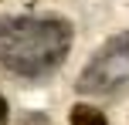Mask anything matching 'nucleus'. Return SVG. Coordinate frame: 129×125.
Listing matches in <instances>:
<instances>
[{
  "label": "nucleus",
  "mask_w": 129,
  "mask_h": 125,
  "mask_svg": "<svg viewBox=\"0 0 129 125\" xmlns=\"http://www.w3.org/2000/svg\"><path fill=\"white\" fill-rule=\"evenodd\" d=\"M71 44V24L61 17H0V64L14 74H51Z\"/></svg>",
  "instance_id": "f257e3e1"
},
{
  "label": "nucleus",
  "mask_w": 129,
  "mask_h": 125,
  "mask_svg": "<svg viewBox=\"0 0 129 125\" xmlns=\"http://www.w3.org/2000/svg\"><path fill=\"white\" fill-rule=\"evenodd\" d=\"M126 81H129V31L102 44V51L85 64L75 88L82 95H112Z\"/></svg>",
  "instance_id": "f03ea898"
},
{
  "label": "nucleus",
  "mask_w": 129,
  "mask_h": 125,
  "mask_svg": "<svg viewBox=\"0 0 129 125\" xmlns=\"http://www.w3.org/2000/svg\"><path fill=\"white\" fill-rule=\"evenodd\" d=\"M68 122H71V125H109L105 112H102V108H95V105H71Z\"/></svg>",
  "instance_id": "7ed1b4c3"
},
{
  "label": "nucleus",
  "mask_w": 129,
  "mask_h": 125,
  "mask_svg": "<svg viewBox=\"0 0 129 125\" xmlns=\"http://www.w3.org/2000/svg\"><path fill=\"white\" fill-rule=\"evenodd\" d=\"M4 115H7V101L0 98V122H4Z\"/></svg>",
  "instance_id": "20e7f679"
}]
</instances>
